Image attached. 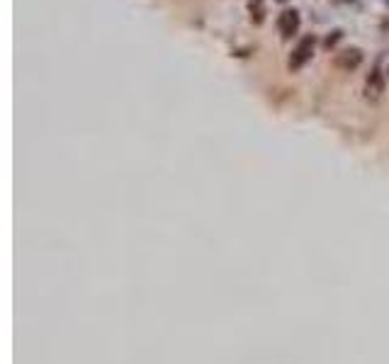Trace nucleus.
<instances>
[{"mask_svg":"<svg viewBox=\"0 0 389 364\" xmlns=\"http://www.w3.org/2000/svg\"><path fill=\"white\" fill-rule=\"evenodd\" d=\"M314 44H316V39L312 34H307L299 44H297V49L292 51V56H290V68H292V71L302 68V66L312 58V54H314Z\"/></svg>","mask_w":389,"mask_h":364,"instance_id":"1","label":"nucleus"},{"mask_svg":"<svg viewBox=\"0 0 389 364\" xmlns=\"http://www.w3.org/2000/svg\"><path fill=\"white\" fill-rule=\"evenodd\" d=\"M278 29L282 32V36H292L299 29V12L297 10H285L278 19Z\"/></svg>","mask_w":389,"mask_h":364,"instance_id":"2","label":"nucleus"},{"mask_svg":"<svg viewBox=\"0 0 389 364\" xmlns=\"http://www.w3.org/2000/svg\"><path fill=\"white\" fill-rule=\"evenodd\" d=\"M343 54L346 56H338V63H341V66H353V68H355V66L360 63V58H363L358 49H348V51H343Z\"/></svg>","mask_w":389,"mask_h":364,"instance_id":"3","label":"nucleus"},{"mask_svg":"<svg viewBox=\"0 0 389 364\" xmlns=\"http://www.w3.org/2000/svg\"><path fill=\"white\" fill-rule=\"evenodd\" d=\"M338 36H341V32H334V36H329V39H326V46L336 44V41H338Z\"/></svg>","mask_w":389,"mask_h":364,"instance_id":"4","label":"nucleus"}]
</instances>
